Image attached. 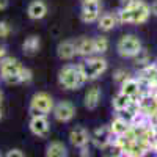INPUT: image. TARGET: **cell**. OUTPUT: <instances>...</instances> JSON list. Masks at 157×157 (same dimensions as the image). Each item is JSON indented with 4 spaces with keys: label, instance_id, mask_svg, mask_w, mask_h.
<instances>
[{
    "label": "cell",
    "instance_id": "cell-36",
    "mask_svg": "<svg viewBox=\"0 0 157 157\" xmlns=\"http://www.w3.org/2000/svg\"><path fill=\"white\" fill-rule=\"evenodd\" d=\"M123 157H138V155H123Z\"/></svg>",
    "mask_w": 157,
    "mask_h": 157
},
{
    "label": "cell",
    "instance_id": "cell-24",
    "mask_svg": "<svg viewBox=\"0 0 157 157\" xmlns=\"http://www.w3.org/2000/svg\"><path fill=\"white\" fill-rule=\"evenodd\" d=\"M134 60H135V64H137V66L143 68V66H146V64L151 63V55L148 54V50L141 49V50L138 52V55L134 57Z\"/></svg>",
    "mask_w": 157,
    "mask_h": 157
},
{
    "label": "cell",
    "instance_id": "cell-19",
    "mask_svg": "<svg viewBox=\"0 0 157 157\" xmlns=\"http://www.w3.org/2000/svg\"><path fill=\"white\" fill-rule=\"evenodd\" d=\"M39 49H41V39H39L38 36H35V35L25 38V41L22 43V52L27 57L36 55L39 52Z\"/></svg>",
    "mask_w": 157,
    "mask_h": 157
},
{
    "label": "cell",
    "instance_id": "cell-20",
    "mask_svg": "<svg viewBox=\"0 0 157 157\" xmlns=\"http://www.w3.org/2000/svg\"><path fill=\"white\" fill-rule=\"evenodd\" d=\"M46 157H68V148L61 141H50L46 148Z\"/></svg>",
    "mask_w": 157,
    "mask_h": 157
},
{
    "label": "cell",
    "instance_id": "cell-11",
    "mask_svg": "<svg viewBox=\"0 0 157 157\" xmlns=\"http://www.w3.org/2000/svg\"><path fill=\"white\" fill-rule=\"evenodd\" d=\"M69 143L74 146V148H85L88 146V143H90V134H88V130L82 126H75L74 129H71V132H69Z\"/></svg>",
    "mask_w": 157,
    "mask_h": 157
},
{
    "label": "cell",
    "instance_id": "cell-18",
    "mask_svg": "<svg viewBox=\"0 0 157 157\" xmlns=\"http://www.w3.org/2000/svg\"><path fill=\"white\" fill-rule=\"evenodd\" d=\"M96 24H98V29L101 32H110L118 25V19H116L115 13H104V14L99 16Z\"/></svg>",
    "mask_w": 157,
    "mask_h": 157
},
{
    "label": "cell",
    "instance_id": "cell-35",
    "mask_svg": "<svg viewBox=\"0 0 157 157\" xmlns=\"http://www.w3.org/2000/svg\"><path fill=\"white\" fill-rule=\"evenodd\" d=\"M2 116H3V110H2V105H0V120H2Z\"/></svg>",
    "mask_w": 157,
    "mask_h": 157
},
{
    "label": "cell",
    "instance_id": "cell-13",
    "mask_svg": "<svg viewBox=\"0 0 157 157\" xmlns=\"http://www.w3.org/2000/svg\"><path fill=\"white\" fill-rule=\"evenodd\" d=\"M101 98H102V91L99 86L93 85L90 86L86 91H85V96H83V105L88 109V110H94L98 109V105L101 104Z\"/></svg>",
    "mask_w": 157,
    "mask_h": 157
},
{
    "label": "cell",
    "instance_id": "cell-6",
    "mask_svg": "<svg viewBox=\"0 0 157 157\" xmlns=\"http://www.w3.org/2000/svg\"><path fill=\"white\" fill-rule=\"evenodd\" d=\"M141 49H143L141 39L132 33L121 36L116 43V50L123 58H134L135 55H138V52Z\"/></svg>",
    "mask_w": 157,
    "mask_h": 157
},
{
    "label": "cell",
    "instance_id": "cell-12",
    "mask_svg": "<svg viewBox=\"0 0 157 157\" xmlns=\"http://www.w3.org/2000/svg\"><path fill=\"white\" fill-rule=\"evenodd\" d=\"M74 43H75V52H77L78 57L88 58V57L96 55L94 54V41H93V38L82 36V38H77Z\"/></svg>",
    "mask_w": 157,
    "mask_h": 157
},
{
    "label": "cell",
    "instance_id": "cell-21",
    "mask_svg": "<svg viewBox=\"0 0 157 157\" xmlns=\"http://www.w3.org/2000/svg\"><path fill=\"white\" fill-rule=\"evenodd\" d=\"M130 99L129 96H126V94H123L121 91L118 93L115 98H113V101H112V107H113V110L116 112V113H121V112H124L126 109H127V105L130 104Z\"/></svg>",
    "mask_w": 157,
    "mask_h": 157
},
{
    "label": "cell",
    "instance_id": "cell-3",
    "mask_svg": "<svg viewBox=\"0 0 157 157\" xmlns=\"http://www.w3.org/2000/svg\"><path fill=\"white\" fill-rule=\"evenodd\" d=\"M85 83H86V78L78 71L77 64H64L58 71V85L63 90H66V91L78 90Z\"/></svg>",
    "mask_w": 157,
    "mask_h": 157
},
{
    "label": "cell",
    "instance_id": "cell-2",
    "mask_svg": "<svg viewBox=\"0 0 157 157\" xmlns=\"http://www.w3.org/2000/svg\"><path fill=\"white\" fill-rule=\"evenodd\" d=\"M77 68L82 72V75L86 78V82H93L105 74V71L109 69V61L102 55H93L80 61L77 64Z\"/></svg>",
    "mask_w": 157,
    "mask_h": 157
},
{
    "label": "cell",
    "instance_id": "cell-22",
    "mask_svg": "<svg viewBox=\"0 0 157 157\" xmlns=\"http://www.w3.org/2000/svg\"><path fill=\"white\" fill-rule=\"evenodd\" d=\"M93 41H94V54L96 55H104L109 50L110 43H109V38L107 36H104V35L96 36V38H93Z\"/></svg>",
    "mask_w": 157,
    "mask_h": 157
},
{
    "label": "cell",
    "instance_id": "cell-9",
    "mask_svg": "<svg viewBox=\"0 0 157 157\" xmlns=\"http://www.w3.org/2000/svg\"><path fill=\"white\" fill-rule=\"evenodd\" d=\"M113 134H112V130L109 126H101L98 129H94V132L90 135V141L93 143V145L96 148H104V146H107L109 143L113 141Z\"/></svg>",
    "mask_w": 157,
    "mask_h": 157
},
{
    "label": "cell",
    "instance_id": "cell-38",
    "mask_svg": "<svg viewBox=\"0 0 157 157\" xmlns=\"http://www.w3.org/2000/svg\"><path fill=\"white\" fill-rule=\"evenodd\" d=\"M155 64H157V63H155Z\"/></svg>",
    "mask_w": 157,
    "mask_h": 157
},
{
    "label": "cell",
    "instance_id": "cell-8",
    "mask_svg": "<svg viewBox=\"0 0 157 157\" xmlns=\"http://www.w3.org/2000/svg\"><path fill=\"white\" fill-rule=\"evenodd\" d=\"M52 115L57 121L60 123H68L75 116V107L69 101H60L58 104L54 105V110H52Z\"/></svg>",
    "mask_w": 157,
    "mask_h": 157
},
{
    "label": "cell",
    "instance_id": "cell-25",
    "mask_svg": "<svg viewBox=\"0 0 157 157\" xmlns=\"http://www.w3.org/2000/svg\"><path fill=\"white\" fill-rule=\"evenodd\" d=\"M129 77H130V74H129V71H126V69H116V71L113 72V75H112L113 82L118 83V85H121L123 82H126Z\"/></svg>",
    "mask_w": 157,
    "mask_h": 157
},
{
    "label": "cell",
    "instance_id": "cell-7",
    "mask_svg": "<svg viewBox=\"0 0 157 157\" xmlns=\"http://www.w3.org/2000/svg\"><path fill=\"white\" fill-rule=\"evenodd\" d=\"M102 3L101 0H82L80 21L83 24H96L101 16Z\"/></svg>",
    "mask_w": 157,
    "mask_h": 157
},
{
    "label": "cell",
    "instance_id": "cell-26",
    "mask_svg": "<svg viewBox=\"0 0 157 157\" xmlns=\"http://www.w3.org/2000/svg\"><path fill=\"white\" fill-rule=\"evenodd\" d=\"M19 78H21V83H30L33 80V72L29 68H24L22 66V69L19 72Z\"/></svg>",
    "mask_w": 157,
    "mask_h": 157
},
{
    "label": "cell",
    "instance_id": "cell-14",
    "mask_svg": "<svg viewBox=\"0 0 157 157\" xmlns=\"http://www.w3.org/2000/svg\"><path fill=\"white\" fill-rule=\"evenodd\" d=\"M47 5L43 2V0H33V2L29 3L27 6V16L32 21H41L47 16Z\"/></svg>",
    "mask_w": 157,
    "mask_h": 157
},
{
    "label": "cell",
    "instance_id": "cell-29",
    "mask_svg": "<svg viewBox=\"0 0 157 157\" xmlns=\"http://www.w3.org/2000/svg\"><path fill=\"white\" fill-rule=\"evenodd\" d=\"M78 157H91V152H90L88 146H85V148H80V152H78Z\"/></svg>",
    "mask_w": 157,
    "mask_h": 157
},
{
    "label": "cell",
    "instance_id": "cell-23",
    "mask_svg": "<svg viewBox=\"0 0 157 157\" xmlns=\"http://www.w3.org/2000/svg\"><path fill=\"white\" fill-rule=\"evenodd\" d=\"M102 154H104V157H123L124 155L123 149L118 146L115 141L109 143L107 146H104L102 148Z\"/></svg>",
    "mask_w": 157,
    "mask_h": 157
},
{
    "label": "cell",
    "instance_id": "cell-34",
    "mask_svg": "<svg viewBox=\"0 0 157 157\" xmlns=\"http://www.w3.org/2000/svg\"><path fill=\"white\" fill-rule=\"evenodd\" d=\"M2 101H3V93H2V90H0V105H2Z\"/></svg>",
    "mask_w": 157,
    "mask_h": 157
},
{
    "label": "cell",
    "instance_id": "cell-1",
    "mask_svg": "<svg viewBox=\"0 0 157 157\" xmlns=\"http://www.w3.org/2000/svg\"><path fill=\"white\" fill-rule=\"evenodd\" d=\"M118 24H145L151 16V8L145 0H134L129 5H123L116 13Z\"/></svg>",
    "mask_w": 157,
    "mask_h": 157
},
{
    "label": "cell",
    "instance_id": "cell-37",
    "mask_svg": "<svg viewBox=\"0 0 157 157\" xmlns=\"http://www.w3.org/2000/svg\"><path fill=\"white\" fill-rule=\"evenodd\" d=\"M0 157H3V155H2V152H0Z\"/></svg>",
    "mask_w": 157,
    "mask_h": 157
},
{
    "label": "cell",
    "instance_id": "cell-4",
    "mask_svg": "<svg viewBox=\"0 0 157 157\" xmlns=\"http://www.w3.org/2000/svg\"><path fill=\"white\" fill-rule=\"evenodd\" d=\"M21 69H22V64L19 63V60L6 55L0 61V78L6 85H19L21 83V78H19Z\"/></svg>",
    "mask_w": 157,
    "mask_h": 157
},
{
    "label": "cell",
    "instance_id": "cell-10",
    "mask_svg": "<svg viewBox=\"0 0 157 157\" xmlns=\"http://www.w3.org/2000/svg\"><path fill=\"white\" fill-rule=\"evenodd\" d=\"M29 129H30V132L33 135H36V137H46L49 134V129H50L47 116L46 115L32 116L30 118V123H29Z\"/></svg>",
    "mask_w": 157,
    "mask_h": 157
},
{
    "label": "cell",
    "instance_id": "cell-28",
    "mask_svg": "<svg viewBox=\"0 0 157 157\" xmlns=\"http://www.w3.org/2000/svg\"><path fill=\"white\" fill-rule=\"evenodd\" d=\"M5 157H24V154L21 149H11V151H8V154Z\"/></svg>",
    "mask_w": 157,
    "mask_h": 157
},
{
    "label": "cell",
    "instance_id": "cell-27",
    "mask_svg": "<svg viewBox=\"0 0 157 157\" xmlns=\"http://www.w3.org/2000/svg\"><path fill=\"white\" fill-rule=\"evenodd\" d=\"M11 33V25L6 21H0V39L8 38Z\"/></svg>",
    "mask_w": 157,
    "mask_h": 157
},
{
    "label": "cell",
    "instance_id": "cell-30",
    "mask_svg": "<svg viewBox=\"0 0 157 157\" xmlns=\"http://www.w3.org/2000/svg\"><path fill=\"white\" fill-rule=\"evenodd\" d=\"M149 8H151V14L157 16V0H154V2L149 5Z\"/></svg>",
    "mask_w": 157,
    "mask_h": 157
},
{
    "label": "cell",
    "instance_id": "cell-17",
    "mask_svg": "<svg viewBox=\"0 0 157 157\" xmlns=\"http://www.w3.org/2000/svg\"><path fill=\"white\" fill-rule=\"evenodd\" d=\"M109 127H110V130H112L113 137H120V135L126 134L127 130H129L130 123L126 120V118H123V116H120V115H116L113 120H112V123L109 124Z\"/></svg>",
    "mask_w": 157,
    "mask_h": 157
},
{
    "label": "cell",
    "instance_id": "cell-32",
    "mask_svg": "<svg viewBox=\"0 0 157 157\" xmlns=\"http://www.w3.org/2000/svg\"><path fill=\"white\" fill-rule=\"evenodd\" d=\"M8 8V0H0V11H3Z\"/></svg>",
    "mask_w": 157,
    "mask_h": 157
},
{
    "label": "cell",
    "instance_id": "cell-16",
    "mask_svg": "<svg viewBox=\"0 0 157 157\" xmlns=\"http://www.w3.org/2000/svg\"><path fill=\"white\" fill-rule=\"evenodd\" d=\"M57 55L60 60L63 61H71L75 55V43L72 39H66V41H61L58 46H57Z\"/></svg>",
    "mask_w": 157,
    "mask_h": 157
},
{
    "label": "cell",
    "instance_id": "cell-15",
    "mask_svg": "<svg viewBox=\"0 0 157 157\" xmlns=\"http://www.w3.org/2000/svg\"><path fill=\"white\" fill-rule=\"evenodd\" d=\"M120 91L123 94L129 96L130 99H138L141 96V90H140V83L137 80V77H129L126 82H123L120 85Z\"/></svg>",
    "mask_w": 157,
    "mask_h": 157
},
{
    "label": "cell",
    "instance_id": "cell-33",
    "mask_svg": "<svg viewBox=\"0 0 157 157\" xmlns=\"http://www.w3.org/2000/svg\"><path fill=\"white\" fill-rule=\"evenodd\" d=\"M120 2H121L123 5H129L130 2H134V0H120Z\"/></svg>",
    "mask_w": 157,
    "mask_h": 157
},
{
    "label": "cell",
    "instance_id": "cell-5",
    "mask_svg": "<svg viewBox=\"0 0 157 157\" xmlns=\"http://www.w3.org/2000/svg\"><path fill=\"white\" fill-rule=\"evenodd\" d=\"M54 98H52L49 93L46 91H38L35 93L30 99V105H29V112L32 116H36V115H47L54 110Z\"/></svg>",
    "mask_w": 157,
    "mask_h": 157
},
{
    "label": "cell",
    "instance_id": "cell-31",
    "mask_svg": "<svg viewBox=\"0 0 157 157\" xmlns=\"http://www.w3.org/2000/svg\"><path fill=\"white\" fill-rule=\"evenodd\" d=\"M6 55H8V54H6V47H5V46H0V61H2Z\"/></svg>",
    "mask_w": 157,
    "mask_h": 157
}]
</instances>
